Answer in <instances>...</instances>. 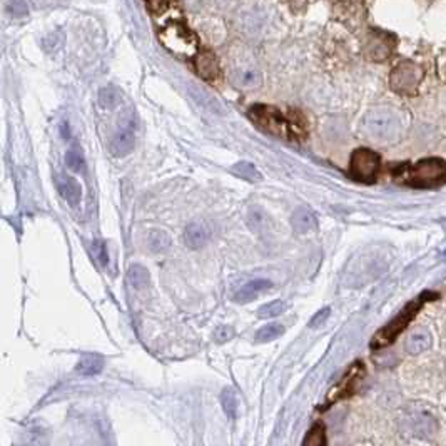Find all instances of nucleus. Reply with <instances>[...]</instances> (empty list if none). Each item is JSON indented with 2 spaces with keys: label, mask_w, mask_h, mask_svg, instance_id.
Here are the masks:
<instances>
[{
  "label": "nucleus",
  "mask_w": 446,
  "mask_h": 446,
  "mask_svg": "<svg viewBox=\"0 0 446 446\" xmlns=\"http://www.w3.org/2000/svg\"><path fill=\"white\" fill-rule=\"evenodd\" d=\"M221 405H222V410H224V413L229 416V418H236L239 403H237V395L232 388H224V390H222Z\"/></svg>",
  "instance_id": "412c9836"
},
{
  "label": "nucleus",
  "mask_w": 446,
  "mask_h": 446,
  "mask_svg": "<svg viewBox=\"0 0 446 446\" xmlns=\"http://www.w3.org/2000/svg\"><path fill=\"white\" fill-rule=\"evenodd\" d=\"M99 102H101L102 107L112 109L114 106H117L119 102V91L114 87H104L101 92H99Z\"/></svg>",
  "instance_id": "a878e982"
},
{
  "label": "nucleus",
  "mask_w": 446,
  "mask_h": 446,
  "mask_svg": "<svg viewBox=\"0 0 446 446\" xmlns=\"http://www.w3.org/2000/svg\"><path fill=\"white\" fill-rule=\"evenodd\" d=\"M229 336H231V330L221 328L219 333H217V339H219V341H226L227 338H229Z\"/></svg>",
  "instance_id": "7c9ffc66"
},
{
  "label": "nucleus",
  "mask_w": 446,
  "mask_h": 446,
  "mask_svg": "<svg viewBox=\"0 0 446 446\" xmlns=\"http://www.w3.org/2000/svg\"><path fill=\"white\" fill-rule=\"evenodd\" d=\"M231 170L232 174L237 175V178L246 179V181L249 183H259L261 179H263V175H261L259 170L256 169V165L248 163V161H241V163L234 164Z\"/></svg>",
  "instance_id": "6ab92c4d"
},
{
  "label": "nucleus",
  "mask_w": 446,
  "mask_h": 446,
  "mask_svg": "<svg viewBox=\"0 0 446 446\" xmlns=\"http://www.w3.org/2000/svg\"><path fill=\"white\" fill-rule=\"evenodd\" d=\"M379 170V158L369 149H358L351 156L349 173L361 183H373Z\"/></svg>",
  "instance_id": "6e6552de"
},
{
  "label": "nucleus",
  "mask_w": 446,
  "mask_h": 446,
  "mask_svg": "<svg viewBox=\"0 0 446 446\" xmlns=\"http://www.w3.org/2000/svg\"><path fill=\"white\" fill-rule=\"evenodd\" d=\"M273 288V283L268 281V279H254V281L246 283L243 288L239 289L234 294V301L236 303H249L256 300V298L261 296V294L269 291Z\"/></svg>",
  "instance_id": "4468645a"
},
{
  "label": "nucleus",
  "mask_w": 446,
  "mask_h": 446,
  "mask_svg": "<svg viewBox=\"0 0 446 446\" xmlns=\"http://www.w3.org/2000/svg\"><path fill=\"white\" fill-rule=\"evenodd\" d=\"M303 443L308 445V446H321L326 443V436H325V426H322L321 423L315 425L311 428L310 433H308V436L305 438V441Z\"/></svg>",
  "instance_id": "393cba45"
},
{
  "label": "nucleus",
  "mask_w": 446,
  "mask_h": 446,
  "mask_svg": "<svg viewBox=\"0 0 446 446\" xmlns=\"http://www.w3.org/2000/svg\"><path fill=\"white\" fill-rule=\"evenodd\" d=\"M328 316H330V308H325V310L320 311L315 317H312V320L310 321V326L311 328H317V326H321L322 322L326 321V317Z\"/></svg>",
  "instance_id": "c756f323"
},
{
  "label": "nucleus",
  "mask_w": 446,
  "mask_h": 446,
  "mask_svg": "<svg viewBox=\"0 0 446 446\" xmlns=\"http://www.w3.org/2000/svg\"><path fill=\"white\" fill-rule=\"evenodd\" d=\"M423 79V70L413 62H401L391 72L390 84L398 94H413Z\"/></svg>",
  "instance_id": "1a4fd4ad"
},
{
  "label": "nucleus",
  "mask_w": 446,
  "mask_h": 446,
  "mask_svg": "<svg viewBox=\"0 0 446 446\" xmlns=\"http://www.w3.org/2000/svg\"><path fill=\"white\" fill-rule=\"evenodd\" d=\"M405 119L391 107H378L363 119V132L369 141L378 144H393L405 136Z\"/></svg>",
  "instance_id": "f03ea898"
},
{
  "label": "nucleus",
  "mask_w": 446,
  "mask_h": 446,
  "mask_svg": "<svg viewBox=\"0 0 446 446\" xmlns=\"http://www.w3.org/2000/svg\"><path fill=\"white\" fill-rule=\"evenodd\" d=\"M231 74L232 79H234L239 85H243V87H258L261 84L259 69L256 67L249 52H246L243 49H239L232 54Z\"/></svg>",
  "instance_id": "423d86ee"
},
{
  "label": "nucleus",
  "mask_w": 446,
  "mask_h": 446,
  "mask_svg": "<svg viewBox=\"0 0 446 446\" xmlns=\"http://www.w3.org/2000/svg\"><path fill=\"white\" fill-rule=\"evenodd\" d=\"M207 237H210V231L202 224H199V222H191L186 227V232H184V241H186V244L191 249H197L206 244Z\"/></svg>",
  "instance_id": "dca6fc26"
},
{
  "label": "nucleus",
  "mask_w": 446,
  "mask_h": 446,
  "mask_svg": "<svg viewBox=\"0 0 446 446\" xmlns=\"http://www.w3.org/2000/svg\"><path fill=\"white\" fill-rule=\"evenodd\" d=\"M249 119L268 134L283 137L286 141H303L308 134L305 117L298 111L284 114L274 106H253L249 109Z\"/></svg>",
  "instance_id": "f257e3e1"
},
{
  "label": "nucleus",
  "mask_w": 446,
  "mask_h": 446,
  "mask_svg": "<svg viewBox=\"0 0 446 446\" xmlns=\"http://www.w3.org/2000/svg\"><path fill=\"white\" fill-rule=\"evenodd\" d=\"M423 298L425 296H421V298H418V300L411 301L410 305H408L405 310H403L400 315L395 317V320H393L391 322H388V325L384 326L381 331H378L371 341V348H383V346L393 343L396 336L406 328L408 322H410L413 317H415L416 312L420 311V308L423 306V301H425Z\"/></svg>",
  "instance_id": "39448f33"
},
{
  "label": "nucleus",
  "mask_w": 446,
  "mask_h": 446,
  "mask_svg": "<svg viewBox=\"0 0 446 446\" xmlns=\"http://www.w3.org/2000/svg\"><path fill=\"white\" fill-rule=\"evenodd\" d=\"M291 222L294 231L300 232V234H306V232H310L316 227V217L306 207H300V210L294 211Z\"/></svg>",
  "instance_id": "a211bd4d"
},
{
  "label": "nucleus",
  "mask_w": 446,
  "mask_h": 446,
  "mask_svg": "<svg viewBox=\"0 0 446 446\" xmlns=\"http://www.w3.org/2000/svg\"><path fill=\"white\" fill-rule=\"evenodd\" d=\"M147 2H149L151 11H153L156 16H159V13H163L165 9H169L173 0H147Z\"/></svg>",
  "instance_id": "c85d7f7f"
},
{
  "label": "nucleus",
  "mask_w": 446,
  "mask_h": 446,
  "mask_svg": "<svg viewBox=\"0 0 446 446\" xmlns=\"http://www.w3.org/2000/svg\"><path fill=\"white\" fill-rule=\"evenodd\" d=\"M284 333V326L279 322H271V325H266L258 331L256 334V341L258 343H268V341H274Z\"/></svg>",
  "instance_id": "4be33fe9"
},
{
  "label": "nucleus",
  "mask_w": 446,
  "mask_h": 446,
  "mask_svg": "<svg viewBox=\"0 0 446 446\" xmlns=\"http://www.w3.org/2000/svg\"><path fill=\"white\" fill-rule=\"evenodd\" d=\"M75 369H77V373L84 374V376H94V374H99L104 369V358L94 353H85L80 356Z\"/></svg>",
  "instance_id": "2eb2a0df"
},
{
  "label": "nucleus",
  "mask_w": 446,
  "mask_h": 446,
  "mask_svg": "<svg viewBox=\"0 0 446 446\" xmlns=\"http://www.w3.org/2000/svg\"><path fill=\"white\" fill-rule=\"evenodd\" d=\"M65 164L69 169L75 170V173H84L85 170V159L84 154L79 149H70L67 156H65Z\"/></svg>",
  "instance_id": "b1692460"
},
{
  "label": "nucleus",
  "mask_w": 446,
  "mask_h": 446,
  "mask_svg": "<svg viewBox=\"0 0 446 446\" xmlns=\"http://www.w3.org/2000/svg\"><path fill=\"white\" fill-rule=\"evenodd\" d=\"M134 144H136V124L131 114H127V116L119 122L117 131L114 132L111 144H109V151H111V154L116 156V158H124V156L132 153Z\"/></svg>",
  "instance_id": "9d476101"
},
{
  "label": "nucleus",
  "mask_w": 446,
  "mask_h": 446,
  "mask_svg": "<svg viewBox=\"0 0 446 446\" xmlns=\"http://www.w3.org/2000/svg\"><path fill=\"white\" fill-rule=\"evenodd\" d=\"M55 187L60 196H62V199H65L70 206L72 207L79 206L80 199H82V187H80V184L75 181L74 178L65 174H59L55 178Z\"/></svg>",
  "instance_id": "f8f14e48"
},
{
  "label": "nucleus",
  "mask_w": 446,
  "mask_h": 446,
  "mask_svg": "<svg viewBox=\"0 0 446 446\" xmlns=\"http://www.w3.org/2000/svg\"><path fill=\"white\" fill-rule=\"evenodd\" d=\"M196 69L197 74L201 75L204 80H210V82H214V80L219 79V64H217V59L214 54L210 50H204L197 55L196 59Z\"/></svg>",
  "instance_id": "ddd939ff"
},
{
  "label": "nucleus",
  "mask_w": 446,
  "mask_h": 446,
  "mask_svg": "<svg viewBox=\"0 0 446 446\" xmlns=\"http://www.w3.org/2000/svg\"><path fill=\"white\" fill-rule=\"evenodd\" d=\"M127 279H129L132 288L142 289L149 284V271L142 264H134L127 271Z\"/></svg>",
  "instance_id": "aec40b11"
},
{
  "label": "nucleus",
  "mask_w": 446,
  "mask_h": 446,
  "mask_svg": "<svg viewBox=\"0 0 446 446\" xmlns=\"http://www.w3.org/2000/svg\"><path fill=\"white\" fill-rule=\"evenodd\" d=\"M92 251H94V254H96V258L99 259V263H101L102 266H106L109 263V254H107L106 244H104L102 241H96V243L92 244Z\"/></svg>",
  "instance_id": "cd10ccee"
},
{
  "label": "nucleus",
  "mask_w": 446,
  "mask_h": 446,
  "mask_svg": "<svg viewBox=\"0 0 446 446\" xmlns=\"http://www.w3.org/2000/svg\"><path fill=\"white\" fill-rule=\"evenodd\" d=\"M159 39L165 49L175 55L191 57L197 50V40L187 27L183 23H170L159 34Z\"/></svg>",
  "instance_id": "20e7f679"
},
{
  "label": "nucleus",
  "mask_w": 446,
  "mask_h": 446,
  "mask_svg": "<svg viewBox=\"0 0 446 446\" xmlns=\"http://www.w3.org/2000/svg\"><path fill=\"white\" fill-rule=\"evenodd\" d=\"M364 374V369H363V364L359 363H354L353 366H351V369L348 373L344 374L343 379L336 384V388H333V390L330 391L328 395V405L330 403H334L338 400H343V398L353 395L356 386H358V383L361 381Z\"/></svg>",
  "instance_id": "9b49d317"
},
{
  "label": "nucleus",
  "mask_w": 446,
  "mask_h": 446,
  "mask_svg": "<svg viewBox=\"0 0 446 446\" xmlns=\"http://www.w3.org/2000/svg\"><path fill=\"white\" fill-rule=\"evenodd\" d=\"M400 181L418 187H433L446 183V161L443 159H423L415 165H405L396 170Z\"/></svg>",
  "instance_id": "7ed1b4c3"
},
{
  "label": "nucleus",
  "mask_w": 446,
  "mask_h": 446,
  "mask_svg": "<svg viewBox=\"0 0 446 446\" xmlns=\"http://www.w3.org/2000/svg\"><path fill=\"white\" fill-rule=\"evenodd\" d=\"M286 303L278 300V301H271L268 303V305L261 306L258 310V316L263 317V320H269V317H276L279 315H283L284 311H286Z\"/></svg>",
  "instance_id": "5701e85b"
},
{
  "label": "nucleus",
  "mask_w": 446,
  "mask_h": 446,
  "mask_svg": "<svg viewBox=\"0 0 446 446\" xmlns=\"http://www.w3.org/2000/svg\"><path fill=\"white\" fill-rule=\"evenodd\" d=\"M431 346V334L426 330H416L406 341V351L410 354H420L428 351Z\"/></svg>",
  "instance_id": "f3484780"
},
{
  "label": "nucleus",
  "mask_w": 446,
  "mask_h": 446,
  "mask_svg": "<svg viewBox=\"0 0 446 446\" xmlns=\"http://www.w3.org/2000/svg\"><path fill=\"white\" fill-rule=\"evenodd\" d=\"M7 12L16 18L26 17L28 13V6H27L26 0H9Z\"/></svg>",
  "instance_id": "bb28decb"
},
{
  "label": "nucleus",
  "mask_w": 446,
  "mask_h": 446,
  "mask_svg": "<svg viewBox=\"0 0 446 446\" xmlns=\"http://www.w3.org/2000/svg\"><path fill=\"white\" fill-rule=\"evenodd\" d=\"M403 431H405V435L413 436V438L428 440L436 435L438 423H436L435 416L430 415L428 411L415 408L403 418Z\"/></svg>",
  "instance_id": "0eeeda50"
}]
</instances>
